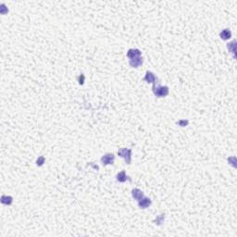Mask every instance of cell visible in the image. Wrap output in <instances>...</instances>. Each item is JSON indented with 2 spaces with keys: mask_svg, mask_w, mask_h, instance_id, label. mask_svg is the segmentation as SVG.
Segmentation results:
<instances>
[{
  "mask_svg": "<svg viewBox=\"0 0 237 237\" xmlns=\"http://www.w3.org/2000/svg\"><path fill=\"white\" fill-rule=\"evenodd\" d=\"M228 47V49L230 50V52H232L233 55L235 54V51H236V42L235 41H233L232 43H229L227 44Z\"/></svg>",
  "mask_w": 237,
  "mask_h": 237,
  "instance_id": "cell-11",
  "label": "cell"
},
{
  "mask_svg": "<svg viewBox=\"0 0 237 237\" xmlns=\"http://www.w3.org/2000/svg\"><path fill=\"white\" fill-rule=\"evenodd\" d=\"M118 155L125 159L127 164H131L132 159V150L128 148H121L118 151Z\"/></svg>",
  "mask_w": 237,
  "mask_h": 237,
  "instance_id": "cell-2",
  "label": "cell"
},
{
  "mask_svg": "<svg viewBox=\"0 0 237 237\" xmlns=\"http://www.w3.org/2000/svg\"><path fill=\"white\" fill-rule=\"evenodd\" d=\"M84 74H81L79 77V84H84Z\"/></svg>",
  "mask_w": 237,
  "mask_h": 237,
  "instance_id": "cell-16",
  "label": "cell"
},
{
  "mask_svg": "<svg viewBox=\"0 0 237 237\" xmlns=\"http://www.w3.org/2000/svg\"><path fill=\"white\" fill-rule=\"evenodd\" d=\"M36 163H37V165H38V166H42V165H43V163H44V157H40L39 158L37 159Z\"/></svg>",
  "mask_w": 237,
  "mask_h": 237,
  "instance_id": "cell-15",
  "label": "cell"
},
{
  "mask_svg": "<svg viewBox=\"0 0 237 237\" xmlns=\"http://www.w3.org/2000/svg\"><path fill=\"white\" fill-rule=\"evenodd\" d=\"M164 220H165V215L160 214V215L156 218V220L154 221V222H155L157 225H161V224L164 222Z\"/></svg>",
  "mask_w": 237,
  "mask_h": 237,
  "instance_id": "cell-12",
  "label": "cell"
},
{
  "mask_svg": "<svg viewBox=\"0 0 237 237\" xmlns=\"http://www.w3.org/2000/svg\"><path fill=\"white\" fill-rule=\"evenodd\" d=\"M114 159H115V156L111 153H107L106 155H104L103 157L101 158V162L104 166L106 165H110L114 163Z\"/></svg>",
  "mask_w": 237,
  "mask_h": 237,
  "instance_id": "cell-3",
  "label": "cell"
},
{
  "mask_svg": "<svg viewBox=\"0 0 237 237\" xmlns=\"http://www.w3.org/2000/svg\"><path fill=\"white\" fill-rule=\"evenodd\" d=\"M220 36L222 40H227V39H230L231 36H232V33H231V31L228 30V29H225L223 30L221 33L220 34Z\"/></svg>",
  "mask_w": 237,
  "mask_h": 237,
  "instance_id": "cell-10",
  "label": "cell"
},
{
  "mask_svg": "<svg viewBox=\"0 0 237 237\" xmlns=\"http://www.w3.org/2000/svg\"><path fill=\"white\" fill-rule=\"evenodd\" d=\"M153 93L158 97H164L169 94V87L168 86H158L153 84Z\"/></svg>",
  "mask_w": 237,
  "mask_h": 237,
  "instance_id": "cell-1",
  "label": "cell"
},
{
  "mask_svg": "<svg viewBox=\"0 0 237 237\" xmlns=\"http://www.w3.org/2000/svg\"><path fill=\"white\" fill-rule=\"evenodd\" d=\"M117 181L120 183H124L126 181H131L130 177H128L125 173V171H120L117 174Z\"/></svg>",
  "mask_w": 237,
  "mask_h": 237,
  "instance_id": "cell-9",
  "label": "cell"
},
{
  "mask_svg": "<svg viewBox=\"0 0 237 237\" xmlns=\"http://www.w3.org/2000/svg\"><path fill=\"white\" fill-rule=\"evenodd\" d=\"M132 197L134 198V199L137 200V201H139L140 199H142V198L145 196L143 192L141 191V190H139V189H137V188L133 189L132 191Z\"/></svg>",
  "mask_w": 237,
  "mask_h": 237,
  "instance_id": "cell-8",
  "label": "cell"
},
{
  "mask_svg": "<svg viewBox=\"0 0 237 237\" xmlns=\"http://www.w3.org/2000/svg\"><path fill=\"white\" fill-rule=\"evenodd\" d=\"M142 56V52L139 50V49H133V48H131L128 50L127 52V57H129V59H133V57H141Z\"/></svg>",
  "mask_w": 237,
  "mask_h": 237,
  "instance_id": "cell-7",
  "label": "cell"
},
{
  "mask_svg": "<svg viewBox=\"0 0 237 237\" xmlns=\"http://www.w3.org/2000/svg\"><path fill=\"white\" fill-rule=\"evenodd\" d=\"M151 204H152V202H151V200H150V198H148V197H145V196L142 198V199H140V200L138 201V206H139V208H143V209L149 208V207L151 206Z\"/></svg>",
  "mask_w": 237,
  "mask_h": 237,
  "instance_id": "cell-4",
  "label": "cell"
},
{
  "mask_svg": "<svg viewBox=\"0 0 237 237\" xmlns=\"http://www.w3.org/2000/svg\"><path fill=\"white\" fill-rule=\"evenodd\" d=\"M189 123V121L187 120H180L179 121H177V124L179 126H181V127H185V126H187Z\"/></svg>",
  "mask_w": 237,
  "mask_h": 237,
  "instance_id": "cell-14",
  "label": "cell"
},
{
  "mask_svg": "<svg viewBox=\"0 0 237 237\" xmlns=\"http://www.w3.org/2000/svg\"><path fill=\"white\" fill-rule=\"evenodd\" d=\"M1 202L5 205H10L12 203V197L8 195H3L1 197Z\"/></svg>",
  "mask_w": 237,
  "mask_h": 237,
  "instance_id": "cell-13",
  "label": "cell"
},
{
  "mask_svg": "<svg viewBox=\"0 0 237 237\" xmlns=\"http://www.w3.org/2000/svg\"><path fill=\"white\" fill-rule=\"evenodd\" d=\"M143 57L142 56L141 57H133V59H130V65L131 67L132 68H138L140 65H142L143 64Z\"/></svg>",
  "mask_w": 237,
  "mask_h": 237,
  "instance_id": "cell-5",
  "label": "cell"
},
{
  "mask_svg": "<svg viewBox=\"0 0 237 237\" xmlns=\"http://www.w3.org/2000/svg\"><path fill=\"white\" fill-rule=\"evenodd\" d=\"M145 81L146 82H150V84H156V82L158 81V78L151 72H147L146 74H145Z\"/></svg>",
  "mask_w": 237,
  "mask_h": 237,
  "instance_id": "cell-6",
  "label": "cell"
}]
</instances>
